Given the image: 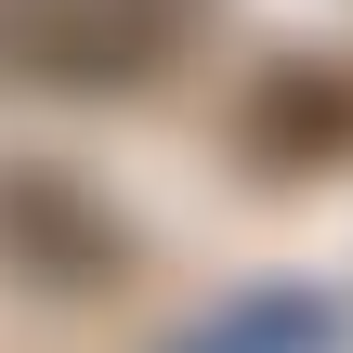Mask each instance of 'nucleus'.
<instances>
[{"mask_svg":"<svg viewBox=\"0 0 353 353\" xmlns=\"http://www.w3.org/2000/svg\"><path fill=\"white\" fill-rule=\"evenodd\" d=\"M210 0H0V79L13 92H144Z\"/></svg>","mask_w":353,"mask_h":353,"instance_id":"nucleus-1","label":"nucleus"}]
</instances>
